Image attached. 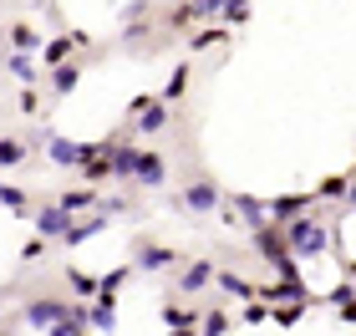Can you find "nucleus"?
<instances>
[{
	"instance_id": "2f4dec72",
	"label": "nucleus",
	"mask_w": 356,
	"mask_h": 336,
	"mask_svg": "<svg viewBox=\"0 0 356 336\" xmlns=\"http://www.w3.org/2000/svg\"><path fill=\"white\" fill-rule=\"evenodd\" d=\"M224 6H229V0H193V10H199V15H209V10H224Z\"/></svg>"
},
{
	"instance_id": "1a4fd4ad",
	"label": "nucleus",
	"mask_w": 356,
	"mask_h": 336,
	"mask_svg": "<svg viewBox=\"0 0 356 336\" xmlns=\"http://www.w3.org/2000/svg\"><path fill=\"white\" fill-rule=\"evenodd\" d=\"M209 280H214V265H209V260H193V265L184 270V280H178V291H184V296H199Z\"/></svg>"
},
{
	"instance_id": "5701e85b",
	"label": "nucleus",
	"mask_w": 356,
	"mask_h": 336,
	"mask_svg": "<svg viewBox=\"0 0 356 336\" xmlns=\"http://www.w3.org/2000/svg\"><path fill=\"white\" fill-rule=\"evenodd\" d=\"M15 163H26V148L15 138H6V143H0V168H15Z\"/></svg>"
},
{
	"instance_id": "6e6552de",
	"label": "nucleus",
	"mask_w": 356,
	"mask_h": 336,
	"mask_svg": "<svg viewBox=\"0 0 356 336\" xmlns=\"http://www.w3.org/2000/svg\"><path fill=\"white\" fill-rule=\"evenodd\" d=\"M67 224H72V214L61 209V204H46V209L36 214V230H41L46 239H61V234H67Z\"/></svg>"
},
{
	"instance_id": "393cba45",
	"label": "nucleus",
	"mask_w": 356,
	"mask_h": 336,
	"mask_svg": "<svg viewBox=\"0 0 356 336\" xmlns=\"http://www.w3.org/2000/svg\"><path fill=\"white\" fill-rule=\"evenodd\" d=\"M72 46H76V36H51V41H46V61H67Z\"/></svg>"
},
{
	"instance_id": "0eeeda50",
	"label": "nucleus",
	"mask_w": 356,
	"mask_h": 336,
	"mask_svg": "<svg viewBox=\"0 0 356 336\" xmlns=\"http://www.w3.org/2000/svg\"><path fill=\"white\" fill-rule=\"evenodd\" d=\"M254 250H260L270 265L280 260V255H290V250H285V234H280V230H270V224H254Z\"/></svg>"
},
{
	"instance_id": "f8f14e48",
	"label": "nucleus",
	"mask_w": 356,
	"mask_h": 336,
	"mask_svg": "<svg viewBox=\"0 0 356 336\" xmlns=\"http://www.w3.org/2000/svg\"><path fill=\"white\" fill-rule=\"evenodd\" d=\"M87 326H92V331H118V306H112V296H102V301L92 306Z\"/></svg>"
},
{
	"instance_id": "9b49d317",
	"label": "nucleus",
	"mask_w": 356,
	"mask_h": 336,
	"mask_svg": "<svg viewBox=\"0 0 356 336\" xmlns=\"http://www.w3.org/2000/svg\"><path fill=\"white\" fill-rule=\"evenodd\" d=\"M138 127L143 133H163L168 127V107L163 102H138Z\"/></svg>"
},
{
	"instance_id": "c756f323",
	"label": "nucleus",
	"mask_w": 356,
	"mask_h": 336,
	"mask_svg": "<svg viewBox=\"0 0 356 336\" xmlns=\"http://www.w3.org/2000/svg\"><path fill=\"white\" fill-rule=\"evenodd\" d=\"M224 15H229L234 26H245V21H250V0H229V6H224Z\"/></svg>"
},
{
	"instance_id": "dca6fc26",
	"label": "nucleus",
	"mask_w": 356,
	"mask_h": 336,
	"mask_svg": "<svg viewBox=\"0 0 356 336\" xmlns=\"http://www.w3.org/2000/svg\"><path fill=\"white\" fill-rule=\"evenodd\" d=\"M219 291H224V296H234V301H250V296H254V285H250L245 275H229V270H224V275H219Z\"/></svg>"
},
{
	"instance_id": "6ab92c4d",
	"label": "nucleus",
	"mask_w": 356,
	"mask_h": 336,
	"mask_svg": "<svg viewBox=\"0 0 356 336\" xmlns=\"http://www.w3.org/2000/svg\"><path fill=\"white\" fill-rule=\"evenodd\" d=\"M163 326H168V331H193V326H199V316H193V311H178V306H168V311H163Z\"/></svg>"
},
{
	"instance_id": "72a5a7b5",
	"label": "nucleus",
	"mask_w": 356,
	"mask_h": 336,
	"mask_svg": "<svg viewBox=\"0 0 356 336\" xmlns=\"http://www.w3.org/2000/svg\"><path fill=\"white\" fill-rule=\"evenodd\" d=\"M341 321H346V326H356V301H341Z\"/></svg>"
},
{
	"instance_id": "473e14b6",
	"label": "nucleus",
	"mask_w": 356,
	"mask_h": 336,
	"mask_svg": "<svg viewBox=\"0 0 356 336\" xmlns=\"http://www.w3.org/2000/svg\"><path fill=\"white\" fill-rule=\"evenodd\" d=\"M321 194L336 199V194H346V179H331V184H321Z\"/></svg>"
},
{
	"instance_id": "ddd939ff",
	"label": "nucleus",
	"mask_w": 356,
	"mask_h": 336,
	"mask_svg": "<svg viewBox=\"0 0 356 336\" xmlns=\"http://www.w3.org/2000/svg\"><path fill=\"white\" fill-rule=\"evenodd\" d=\"M305 306H311V301H275V306H270V321H275V326H296L300 316H305Z\"/></svg>"
},
{
	"instance_id": "39448f33",
	"label": "nucleus",
	"mask_w": 356,
	"mask_h": 336,
	"mask_svg": "<svg viewBox=\"0 0 356 336\" xmlns=\"http://www.w3.org/2000/svg\"><path fill=\"white\" fill-rule=\"evenodd\" d=\"M184 209H188V214L219 209V189H214V184H188V189H184Z\"/></svg>"
},
{
	"instance_id": "a878e982",
	"label": "nucleus",
	"mask_w": 356,
	"mask_h": 336,
	"mask_svg": "<svg viewBox=\"0 0 356 336\" xmlns=\"http://www.w3.org/2000/svg\"><path fill=\"white\" fill-rule=\"evenodd\" d=\"M199 331L224 336V331H229V316H224V311H209V316H199Z\"/></svg>"
},
{
	"instance_id": "20e7f679",
	"label": "nucleus",
	"mask_w": 356,
	"mask_h": 336,
	"mask_svg": "<svg viewBox=\"0 0 356 336\" xmlns=\"http://www.w3.org/2000/svg\"><path fill=\"white\" fill-rule=\"evenodd\" d=\"M72 306H61V301H31L26 306V326H36V331H51L61 316H67Z\"/></svg>"
},
{
	"instance_id": "f03ea898",
	"label": "nucleus",
	"mask_w": 356,
	"mask_h": 336,
	"mask_svg": "<svg viewBox=\"0 0 356 336\" xmlns=\"http://www.w3.org/2000/svg\"><path fill=\"white\" fill-rule=\"evenodd\" d=\"M133 179H138V184H148V189H158V184L168 179V163H163V153H153V148H138Z\"/></svg>"
},
{
	"instance_id": "a211bd4d",
	"label": "nucleus",
	"mask_w": 356,
	"mask_h": 336,
	"mask_svg": "<svg viewBox=\"0 0 356 336\" xmlns=\"http://www.w3.org/2000/svg\"><path fill=\"white\" fill-rule=\"evenodd\" d=\"M168 260H173V250H163V245H143V250H138V265H143V270H163Z\"/></svg>"
},
{
	"instance_id": "423d86ee",
	"label": "nucleus",
	"mask_w": 356,
	"mask_h": 336,
	"mask_svg": "<svg viewBox=\"0 0 356 336\" xmlns=\"http://www.w3.org/2000/svg\"><path fill=\"white\" fill-rule=\"evenodd\" d=\"M265 209H270V219H275V224H290L296 214L311 209V199H305V194H280V199H270Z\"/></svg>"
},
{
	"instance_id": "cd10ccee",
	"label": "nucleus",
	"mask_w": 356,
	"mask_h": 336,
	"mask_svg": "<svg viewBox=\"0 0 356 336\" xmlns=\"http://www.w3.org/2000/svg\"><path fill=\"white\" fill-rule=\"evenodd\" d=\"M0 204H6L10 214H26V194H21V189H10V184H0Z\"/></svg>"
},
{
	"instance_id": "7ed1b4c3",
	"label": "nucleus",
	"mask_w": 356,
	"mask_h": 336,
	"mask_svg": "<svg viewBox=\"0 0 356 336\" xmlns=\"http://www.w3.org/2000/svg\"><path fill=\"white\" fill-rule=\"evenodd\" d=\"M46 153H51V163H61V168H82L92 148H87V143H72V138H51Z\"/></svg>"
},
{
	"instance_id": "9d476101",
	"label": "nucleus",
	"mask_w": 356,
	"mask_h": 336,
	"mask_svg": "<svg viewBox=\"0 0 356 336\" xmlns=\"http://www.w3.org/2000/svg\"><path fill=\"white\" fill-rule=\"evenodd\" d=\"M234 214L245 219L250 230H254V224H265V219H270V209H265V199H254V194H234Z\"/></svg>"
},
{
	"instance_id": "4468645a",
	"label": "nucleus",
	"mask_w": 356,
	"mask_h": 336,
	"mask_svg": "<svg viewBox=\"0 0 356 336\" xmlns=\"http://www.w3.org/2000/svg\"><path fill=\"white\" fill-rule=\"evenodd\" d=\"M102 224H107V209H102V214H92L87 224H67V234H61V239H67V245H87V239L102 230Z\"/></svg>"
},
{
	"instance_id": "7c9ffc66",
	"label": "nucleus",
	"mask_w": 356,
	"mask_h": 336,
	"mask_svg": "<svg viewBox=\"0 0 356 336\" xmlns=\"http://www.w3.org/2000/svg\"><path fill=\"white\" fill-rule=\"evenodd\" d=\"M184 87H188V67H178V72L168 77V92H163V97H184Z\"/></svg>"
},
{
	"instance_id": "412c9836",
	"label": "nucleus",
	"mask_w": 356,
	"mask_h": 336,
	"mask_svg": "<svg viewBox=\"0 0 356 336\" xmlns=\"http://www.w3.org/2000/svg\"><path fill=\"white\" fill-rule=\"evenodd\" d=\"M10 77H21L26 87L36 82V61H31V51H15V56H10Z\"/></svg>"
},
{
	"instance_id": "c85d7f7f",
	"label": "nucleus",
	"mask_w": 356,
	"mask_h": 336,
	"mask_svg": "<svg viewBox=\"0 0 356 336\" xmlns=\"http://www.w3.org/2000/svg\"><path fill=\"white\" fill-rule=\"evenodd\" d=\"M245 321H250V326H265V321H270V316H265V301H260V296H250V306H245Z\"/></svg>"
},
{
	"instance_id": "b1692460",
	"label": "nucleus",
	"mask_w": 356,
	"mask_h": 336,
	"mask_svg": "<svg viewBox=\"0 0 356 336\" xmlns=\"http://www.w3.org/2000/svg\"><path fill=\"white\" fill-rule=\"evenodd\" d=\"M127 275H133V270H127V265H118V270H107V275L97 280V291H102V296H118V285H122Z\"/></svg>"
},
{
	"instance_id": "f3484780",
	"label": "nucleus",
	"mask_w": 356,
	"mask_h": 336,
	"mask_svg": "<svg viewBox=\"0 0 356 336\" xmlns=\"http://www.w3.org/2000/svg\"><path fill=\"white\" fill-rule=\"evenodd\" d=\"M76 77H82V72H76L72 61H56V67H51V87L61 92V97H67V92L76 87Z\"/></svg>"
},
{
	"instance_id": "aec40b11",
	"label": "nucleus",
	"mask_w": 356,
	"mask_h": 336,
	"mask_svg": "<svg viewBox=\"0 0 356 336\" xmlns=\"http://www.w3.org/2000/svg\"><path fill=\"white\" fill-rule=\"evenodd\" d=\"M133 163H138V148H112V173L118 179H133Z\"/></svg>"
},
{
	"instance_id": "4be33fe9",
	"label": "nucleus",
	"mask_w": 356,
	"mask_h": 336,
	"mask_svg": "<svg viewBox=\"0 0 356 336\" xmlns=\"http://www.w3.org/2000/svg\"><path fill=\"white\" fill-rule=\"evenodd\" d=\"M10 41H15V51H41V36H36V31H31L26 21L10 31Z\"/></svg>"
},
{
	"instance_id": "bb28decb",
	"label": "nucleus",
	"mask_w": 356,
	"mask_h": 336,
	"mask_svg": "<svg viewBox=\"0 0 356 336\" xmlns=\"http://www.w3.org/2000/svg\"><path fill=\"white\" fill-rule=\"evenodd\" d=\"M219 41H229V31H224V26H209V31H199V36H193V51H204V46H219Z\"/></svg>"
},
{
	"instance_id": "f257e3e1",
	"label": "nucleus",
	"mask_w": 356,
	"mask_h": 336,
	"mask_svg": "<svg viewBox=\"0 0 356 336\" xmlns=\"http://www.w3.org/2000/svg\"><path fill=\"white\" fill-rule=\"evenodd\" d=\"M285 250L296 255V260H316V255L331 250V230L316 224V219H305V214H296L285 224Z\"/></svg>"
},
{
	"instance_id": "2eb2a0df",
	"label": "nucleus",
	"mask_w": 356,
	"mask_h": 336,
	"mask_svg": "<svg viewBox=\"0 0 356 336\" xmlns=\"http://www.w3.org/2000/svg\"><path fill=\"white\" fill-rule=\"evenodd\" d=\"M56 204H61L67 214H82V209H92V204H97V194H92V189H72V194H61Z\"/></svg>"
}]
</instances>
